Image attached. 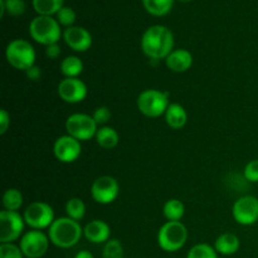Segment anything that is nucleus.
Segmentation results:
<instances>
[{"label": "nucleus", "mask_w": 258, "mask_h": 258, "mask_svg": "<svg viewBox=\"0 0 258 258\" xmlns=\"http://www.w3.org/2000/svg\"><path fill=\"white\" fill-rule=\"evenodd\" d=\"M174 35L164 25H153L148 28L141 38V49L150 59H166L173 52Z\"/></svg>", "instance_id": "1"}, {"label": "nucleus", "mask_w": 258, "mask_h": 258, "mask_svg": "<svg viewBox=\"0 0 258 258\" xmlns=\"http://www.w3.org/2000/svg\"><path fill=\"white\" fill-rule=\"evenodd\" d=\"M82 234L81 224L70 217L55 219L48 228L49 241L58 248H72L81 241Z\"/></svg>", "instance_id": "2"}, {"label": "nucleus", "mask_w": 258, "mask_h": 258, "mask_svg": "<svg viewBox=\"0 0 258 258\" xmlns=\"http://www.w3.org/2000/svg\"><path fill=\"white\" fill-rule=\"evenodd\" d=\"M29 34L37 43L50 45L58 43L60 38V24L57 19L47 15H38L29 25Z\"/></svg>", "instance_id": "3"}, {"label": "nucleus", "mask_w": 258, "mask_h": 258, "mask_svg": "<svg viewBox=\"0 0 258 258\" xmlns=\"http://www.w3.org/2000/svg\"><path fill=\"white\" fill-rule=\"evenodd\" d=\"M188 239V229L178 222H166L158 233V244L163 251L176 252L184 247Z\"/></svg>", "instance_id": "4"}, {"label": "nucleus", "mask_w": 258, "mask_h": 258, "mask_svg": "<svg viewBox=\"0 0 258 258\" xmlns=\"http://www.w3.org/2000/svg\"><path fill=\"white\" fill-rule=\"evenodd\" d=\"M5 57L8 63L15 70L27 71L35 66L34 47L28 40L14 39L7 45Z\"/></svg>", "instance_id": "5"}, {"label": "nucleus", "mask_w": 258, "mask_h": 258, "mask_svg": "<svg viewBox=\"0 0 258 258\" xmlns=\"http://www.w3.org/2000/svg\"><path fill=\"white\" fill-rule=\"evenodd\" d=\"M168 93L158 90H145L139 95L138 108L148 117H159L166 112L169 107Z\"/></svg>", "instance_id": "6"}, {"label": "nucleus", "mask_w": 258, "mask_h": 258, "mask_svg": "<svg viewBox=\"0 0 258 258\" xmlns=\"http://www.w3.org/2000/svg\"><path fill=\"white\" fill-rule=\"evenodd\" d=\"M66 130L68 135L78 141H87L97 134V123L92 116L86 113H73L66 121Z\"/></svg>", "instance_id": "7"}, {"label": "nucleus", "mask_w": 258, "mask_h": 258, "mask_svg": "<svg viewBox=\"0 0 258 258\" xmlns=\"http://www.w3.org/2000/svg\"><path fill=\"white\" fill-rule=\"evenodd\" d=\"M25 224L33 229H44L52 226L54 219V212L49 204L44 202H33L24 211Z\"/></svg>", "instance_id": "8"}, {"label": "nucleus", "mask_w": 258, "mask_h": 258, "mask_svg": "<svg viewBox=\"0 0 258 258\" xmlns=\"http://www.w3.org/2000/svg\"><path fill=\"white\" fill-rule=\"evenodd\" d=\"M24 217L18 212L3 211L0 213V242L13 243L24 231Z\"/></svg>", "instance_id": "9"}, {"label": "nucleus", "mask_w": 258, "mask_h": 258, "mask_svg": "<svg viewBox=\"0 0 258 258\" xmlns=\"http://www.w3.org/2000/svg\"><path fill=\"white\" fill-rule=\"evenodd\" d=\"M19 247L27 258H42L49 247V237L42 231L33 229L22 237Z\"/></svg>", "instance_id": "10"}, {"label": "nucleus", "mask_w": 258, "mask_h": 258, "mask_svg": "<svg viewBox=\"0 0 258 258\" xmlns=\"http://www.w3.org/2000/svg\"><path fill=\"white\" fill-rule=\"evenodd\" d=\"M234 221L242 226H252L258 221V199L253 196L241 197L232 208Z\"/></svg>", "instance_id": "11"}, {"label": "nucleus", "mask_w": 258, "mask_h": 258, "mask_svg": "<svg viewBox=\"0 0 258 258\" xmlns=\"http://www.w3.org/2000/svg\"><path fill=\"white\" fill-rule=\"evenodd\" d=\"M120 186L113 176L103 175L96 179L91 186V196L93 201L100 204H110L118 197Z\"/></svg>", "instance_id": "12"}, {"label": "nucleus", "mask_w": 258, "mask_h": 258, "mask_svg": "<svg viewBox=\"0 0 258 258\" xmlns=\"http://www.w3.org/2000/svg\"><path fill=\"white\" fill-rule=\"evenodd\" d=\"M58 96L67 103L82 102L87 97V86L80 78H64L58 85Z\"/></svg>", "instance_id": "13"}, {"label": "nucleus", "mask_w": 258, "mask_h": 258, "mask_svg": "<svg viewBox=\"0 0 258 258\" xmlns=\"http://www.w3.org/2000/svg\"><path fill=\"white\" fill-rule=\"evenodd\" d=\"M81 143L77 139L72 138L70 135L60 136L55 140L53 146V153L54 156L62 163H73L77 160L81 155Z\"/></svg>", "instance_id": "14"}, {"label": "nucleus", "mask_w": 258, "mask_h": 258, "mask_svg": "<svg viewBox=\"0 0 258 258\" xmlns=\"http://www.w3.org/2000/svg\"><path fill=\"white\" fill-rule=\"evenodd\" d=\"M63 39L71 49L86 52L92 45V35L82 27H70L63 33Z\"/></svg>", "instance_id": "15"}, {"label": "nucleus", "mask_w": 258, "mask_h": 258, "mask_svg": "<svg viewBox=\"0 0 258 258\" xmlns=\"http://www.w3.org/2000/svg\"><path fill=\"white\" fill-rule=\"evenodd\" d=\"M110 234H111V229L110 226H108L106 222L103 221H96L90 222L87 223V226L83 228V236L86 237L88 242L95 244H100V243H105L110 239Z\"/></svg>", "instance_id": "16"}, {"label": "nucleus", "mask_w": 258, "mask_h": 258, "mask_svg": "<svg viewBox=\"0 0 258 258\" xmlns=\"http://www.w3.org/2000/svg\"><path fill=\"white\" fill-rule=\"evenodd\" d=\"M166 67L176 73L186 72L193 64V55L186 49H175L166 57Z\"/></svg>", "instance_id": "17"}, {"label": "nucleus", "mask_w": 258, "mask_h": 258, "mask_svg": "<svg viewBox=\"0 0 258 258\" xmlns=\"http://www.w3.org/2000/svg\"><path fill=\"white\" fill-rule=\"evenodd\" d=\"M165 121L174 130H180L188 121V113L185 108L179 103H170L165 112Z\"/></svg>", "instance_id": "18"}, {"label": "nucleus", "mask_w": 258, "mask_h": 258, "mask_svg": "<svg viewBox=\"0 0 258 258\" xmlns=\"http://www.w3.org/2000/svg\"><path fill=\"white\" fill-rule=\"evenodd\" d=\"M241 247L239 238L233 233H223L214 242V248L218 253L223 256H231L234 254Z\"/></svg>", "instance_id": "19"}, {"label": "nucleus", "mask_w": 258, "mask_h": 258, "mask_svg": "<svg viewBox=\"0 0 258 258\" xmlns=\"http://www.w3.org/2000/svg\"><path fill=\"white\" fill-rule=\"evenodd\" d=\"M96 141L98 145L103 149H113L118 144V134L115 128L105 127L98 128L97 134H96Z\"/></svg>", "instance_id": "20"}, {"label": "nucleus", "mask_w": 258, "mask_h": 258, "mask_svg": "<svg viewBox=\"0 0 258 258\" xmlns=\"http://www.w3.org/2000/svg\"><path fill=\"white\" fill-rule=\"evenodd\" d=\"M83 71V63L76 55H70V57H66L60 63V72L63 76H66V78H73L77 77L82 73Z\"/></svg>", "instance_id": "21"}, {"label": "nucleus", "mask_w": 258, "mask_h": 258, "mask_svg": "<svg viewBox=\"0 0 258 258\" xmlns=\"http://www.w3.org/2000/svg\"><path fill=\"white\" fill-rule=\"evenodd\" d=\"M163 213L168 222H178L184 217L185 207L179 199H170L164 204Z\"/></svg>", "instance_id": "22"}, {"label": "nucleus", "mask_w": 258, "mask_h": 258, "mask_svg": "<svg viewBox=\"0 0 258 258\" xmlns=\"http://www.w3.org/2000/svg\"><path fill=\"white\" fill-rule=\"evenodd\" d=\"M33 8L39 15L52 17L63 8V0H33Z\"/></svg>", "instance_id": "23"}, {"label": "nucleus", "mask_w": 258, "mask_h": 258, "mask_svg": "<svg viewBox=\"0 0 258 258\" xmlns=\"http://www.w3.org/2000/svg\"><path fill=\"white\" fill-rule=\"evenodd\" d=\"M146 12L155 17H163L171 10L174 0H143Z\"/></svg>", "instance_id": "24"}, {"label": "nucleus", "mask_w": 258, "mask_h": 258, "mask_svg": "<svg viewBox=\"0 0 258 258\" xmlns=\"http://www.w3.org/2000/svg\"><path fill=\"white\" fill-rule=\"evenodd\" d=\"M3 206L5 211L18 212L23 206V196L18 189H8L3 196Z\"/></svg>", "instance_id": "25"}, {"label": "nucleus", "mask_w": 258, "mask_h": 258, "mask_svg": "<svg viewBox=\"0 0 258 258\" xmlns=\"http://www.w3.org/2000/svg\"><path fill=\"white\" fill-rule=\"evenodd\" d=\"M186 258H218V252L208 243H198L189 249Z\"/></svg>", "instance_id": "26"}, {"label": "nucleus", "mask_w": 258, "mask_h": 258, "mask_svg": "<svg viewBox=\"0 0 258 258\" xmlns=\"http://www.w3.org/2000/svg\"><path fill=\"white\" fill-rule=\"evenodd\" d=\"M66 212H67V216L71 219H75V221L78 222L85 217L86 206L82 199L72 198L66 204Z\"/></svg>", "instance_id": "27"}, {"label": "nucleus", "mask_w": 258, "mask_h": 258, "mask_svg": "<svg viewBox=\"0 0 258 258\" xmlns=\"http://www.w3.org/2000/svg\"><path fill=\"white\" fill-rule=\"evenodd\" d=\"M102 258H123V247L118 239H108L102 251Z\"/></svg>", "instance_id": "28"}, {"label": "nucleus", "mask_w": 258, "mask_h": 258, "mask_svg": "<svg viewBox=\"0 0 258 258\" xmlns=\"http://www.w3.org/2000/svg\"><path fill=\"white\" fill-rule=\"evenodd\" d=\"M55 15H57V22L60 25H64L67 28L73 27L76 22V13L72 8L63 7Z\"/></svg>", "instance_id": "29"}, {"label": "nucleus", "mask_w": 258, "mask_h": 258, "mask_svg": "<svg viewBox=\"0 0 258 258\" xmlns=\"http://www.w3.org/2000/svg\"><path fill=\"white\" fill-rule=\"evenodd\" d=\"M23 252L20 247L14 243H2L0 244V258H23Z\"/></svg>", "instance_id": "30"}, {"label": "nucleus", "mask_w": 258, "mask_h": 258, "mask_svg": "<svg viewBox=\"0 0 258 258\" xmlns=\"http://www.w3.org/2000/svg\"><path fill=\"white\" fill-rule=\"evenodd\" d=\"M5 9L13 17H19L25 12V2L24 0H4Z\"/></svg>", "instance_id": "31"}, {"label": "nucleus", "mask_w": 258, "mask_h": 258, "mask_svg": "<svg viewBox=\"0 0 258 258\" xmlns=\"http://www.w3.org/2000/svg\"><path fill=\"white\" fill-rule=\"evenodd\" d=\"M244 178L251 183H258V160H252L244 168Z\"/></svg>", "instance_id": "32"}, {"label": "nucleus", "mask_w": 258, "mask_h": 258, "mask_svg": "<svg viewBox=\"0 0 258 258\" xmlns=\"http://www.w3.org/2000/svg\"><path fill=\"white\" fill-rule=\"evenodd\" d=\"M92 117L97 125H103V123H106L111 118L110 108L106 107V106H100V107H97L95 110Z\"/></svg>", "instance_id": "33"}, {"label": "nucleus", "mask_w": 258, "mask_h": 258, "mask_svg": "<svg viewBox=\"0 0 258 258\" xmlns=\"http://www.w3.org/2000/svg\"><path fill=\"white\" fill-rule=\"evenodd\" d=\"M10 126V116L7 112V110L0 111V134L4 135Z\"/></svg>", "instance_id": "34"}, {"label": "nucleus", "mask_w": 258, "mask_h": 258, "mask_svg": "<svg viewBox=\"0 0 258 258\" xmlns=\"http://www.w3.org/2000/svg\"><path fill=\"white\" fill-rule=\"evenodd\" d=\"M45 54H47V57L50 58V59H55V58L59 57L60 48H59V45H58V43L48 45L47 49H45Z\"/></svg>", "instance_id": "35"}, {"label": "nucleus", "mask_w": 258, "mask_h": 258, "mask_svg": "<svg viewBox=\"0 0 258 258\" xmlns=\"http://www.w3.org/2000/svg\"><path fill=\"white\" fill-rule=\"evenodd\" d=\"M25 75H27V77L29 78L30 81H38L40 78V76H42V71H40V68L37 67V66H33L29 70L25 71Z\"/></svg>", "instance_id": "36"}, {"label": "nucleus", "mask_w": 258, "mask_h": 258, "mask_svg": "<svg viewBox=\"0 0 258 258\" xmlns=\"http://www.w3.org/2000/svg\"><path fill=\"white\" fill-rule=\"evenodd\" d=\"M75 258H93V254L90 251H80Z\"/></svg>", "instance_id": "37"}, {"label": "nucleus", "mask_w": 258, "mask_h": 258, "mask_svg": "<svg viewBox=\"0 0 258 258\" xmlns=\"http://www.w3.org/2000/svg\"><path fill=\"white\" fill-rule=\"evenodd\" d=\"M7 12V9H5V2L4 0H0V15H4V13Z\"/></svg>", "instance_id": "38"}, {"label": "nucleus", "mask_w": 258, "mask_h": 258, "mask_svg": "<svg viewBox=\"0 0 258 258\" xmlns=\"http://www.w3.org/2000/svg\"><path fill=\"white\" fill-rule=\"evenodd\" d=\"M180 2H190V0H180Z\"/></svg>", "instance_id": "39"}]
</instances>
